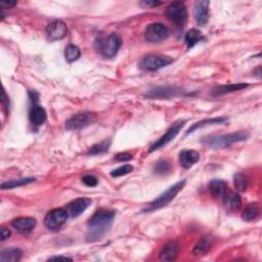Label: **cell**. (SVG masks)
<instances>
[{"label":"cell","mask_w":262,"mask_h":262,"mask_svg":"<svg viewBox=\"0 0 262 262\" xmlns=\"http://www.w3.org/2000/svg\"><path fill=\"white\" fill-rule=\"evenodd\" d=\"M116 212L110 209H99L97 210L87 223L86 241L96 242L102 240L108 231H110Z\"/></svg>","instance_id":"6da1fadb"},{"label":"cell","mask_w":262,"mask_h":262,"mask_svg":"<svg viewBox=\"0 0 262 262\" xmlns=\"http://www.w3.org/2000/svg\"><path fill=\"white\" fill-rule=\"evenodd\" d=\"M250 134L247 131H236L232 133H228L223 135H212V137H208L203 139L202 142L206 147L219 150V149H227L231 147L232 144L237 142L245 141L249 139Z\"/></svg>","instance_id":"7a4b0ae2"},{"label":"cell","mask_w":262,"mask_h":262,"mask_svg":"<svg viewBox=\"0 0 262 262\" xmlns=\"http://www.w3.org/2000/svg\"><path fill=\"white\" fill-rule=\"evenodd\" d=\"M186 184V179H183L180 182L176 183L172 186H170L166 192L163 194H161L158 198H156L155 200L149 203L146 207L143 208V212H153L161 209V208L166 207L171 201L174 200V198L178 195V193L182 191L184 186Z\"/></svg>","instance_id":"3957f363"},{"label":"cell","mask_w":262,"mask_h":262,"mask_svg":"<svg viewBox=\"0 0 262 262\" xmlns=\"http://www.w3.org/2000/svg\"><path fill=\"white\" fill-rule=\"evenodd\" d=\"M97 50L101 52V55L106 59H112L118 53L122 45V40L118 34L112 33L107 37L97 40Z\"/></svg>","instance_id":"277c9868"},{"label":"cell","mask_w":262,"mask_h":262,"mask_svg":"<svg viewBox=\"0 0 262 262\" xmlns=\"http://www.w3.org/2000/svg\"><path fill=\"white\" fill-rule=\"evenodd\" d=\"M96 117L92 112H81L74 116L66 122V129L69 131H76L83 129L87 126L95 122Z\"/></svg>","instance_id":"5b68a950"},{"label":"cell","mask_w":262,"mask_h":262,"mask_svg":"<svg viewBox=\"0 0 262 262\" xmlns=\"http://www.w3.org/2000/svg\"><path fill=\"white\" fill-rule=\"evenodd\" d=\"M69 217V214L66 210V208H57L49 211L44 217V225L45 228L57 231L64 225Z\"/></svg>","instance_id":"8992f818"},{"label":"cell","mask_w":262,"mask_h":262,"mask_svg":"<svg viewBox=\"0 0 262 262\" xmlns=\"http://www.w3.org/2000/svg\"><path fill=\"white\" fill-rule=\"evenodd\" d=\"M184 95H187L185 90L176 86H158L150 89L146 93V96L148 98L153 99H169Z\"/></svg>","instance_id":"52a82bcc"},{"label":"cell","mask_w":262,"mask_h":262,"mask_svg":"<svg viewBox=\"0 0 262 262\" xmlns=\"http://www.w3.org/2000/svg\"><path fill=\"white\" fill-rule=\"evenodd\" d=\"M172 62H173V60H172V58H170V57L149 55L141 60L140 64H139V68L143 71H149V72L158 71L162 68L170 65Z\"/></svg>","instance_id":"ba28073f"},{"label":"cell","mask_w":262,"mask_h":262,"mask_svg":"<svg viewBox=\"0 0 262 262\" xmlns=\"http://www.w3.org/2000/svg\"><path fill=\"white\" fill-rule=\"evenodd\" d=\"M170 31L167 27L161 23H154L148 26L144 32V38L150 43H159L169 37Z\"/></svg>","instance_id":"9c48e42d"},{"label":"cell","mask_w":262,"mask_h":262,"mask_svg":"<svg viewBox=\"0 0 262 262\" xmlns=\"http://www.w3.org/2000/svg\"><path fill=\"white\" fill-rule=\"evenodd\" d=\"M185 125V120H179L175 122L172 126H170L169 129L166 131V133L164 135H162V137L155 143L152 144L149 149V152L150 153L155 152L161 148L165 147L166 144H168L170 141H172L177 137L179 131L184 128Z\"/></svg>","instance_id":"30bf717a"},{"label":"cell","mask_w":262,"mask_h":262,"mask_svg":"<svg viewBox=\"0 0 262 262\" xmlns=\"http://www.w3.org/2000/svg\"><path fill=\"white\" fill-rule=\"evenodd\" d=\"M166 15L179 28H183L187 19L186 7L183 2H172L166 8Z\"/></svg>","instance_id":"8fae6325"},{"label":"cell","mask_w":262,"mask_h":262,"mask_svg":"<svg viewBox=\"0 0 262 262\" xmlns=\"http://www.w3.org/2000/svg\"><path fill=\"white\" fill-rule=\"evenodd\" d=\"M92 200L88 198H78L75 199L74 201L70 202L66 206V210L69 214V217L71 218H76L78 216L82 214L87 208L92 205Z\"/></svg>","instance_id":"7c38bea8"},{"label":"cell","mask_w":262,"mask_h":262,"mask_svg":"<svg viewBox=\"0 0 262 262\" xmlns=\"http://www.w3.org/2000/svg\"><path fill=\"white\" fill-rule=\"evenodd\" d=\"M67 32L68 28L66 24L60 20L51 22L46 28L47 39L50 41H57L62 39L67 35Z\"/></svg>","instance_id":"4fadbf2b"},{"label":"cell","mask_w":262,"mask_h":262,"mask_svg":"<svg viewBox=\"0 0 262 262\" xmlns=\"http://www.w3.org/2000/svg\"><path fill=\"white\" fill-rule=\"evenodd\" d=\"M209 1H199L195 5L194 15L199 26H205L209 20Z\"/></svg>","instance_id":"5bb4252c"},{"label":"cell","mask_w":262,"mask_h":262,"mask_svg":"<svg viewBox=\"0 0 262 262\" xmlns=\"http://www.w3.org/2000/svg\"><path fill=\"white\" fill-rule=\"evenodd\" d=\"M200 160V155L194 150H184L179 154V163L185 169H189Z\"/></svg>","instance_id":"9a60e30c"},{"label":"cell","mask_w":262,"mask_h":262,"mask_svg":"<svg viewBox=\"0 0 262 262\" xmlns=\"http://www.w3.org/2000/svg\"><path fill=\"white\" fill-rule=\"evenodd\" d=\"M179 252V244L175 241H170L160 252V260L162 261H174L177 258Z\"/></svg>","instance_id":"2e32d148"},{"label":"cell","mask_w":262,"mask_h":262,"mask_svg":"<svg viewBox=\"0 0 262 262\" xmlns=\"http://www.w3.org/2000/svg\"><path fill=\"white\" fill-rule=\"evenodd\" d=\"M29 119L33 125L40 126L46 121L47 115L41 106L37 105V103H33L29 112Z\"/></svg>","instance_id":"e0dca14e"},{"label":"cell","mask_w":262,"mask_h":262,"mask_svg":"<svg viewBox=\"0 0 262 262\" xmlns=\"http://www.w3.org/2000/svg\"><path fill=\"white\" fill-rule=\"evenodd\" d=\"M12 225L20 233L28 234L36 227V220L31 217H20L15 219Z\"/></svg>","instance_id":"ac0fdd59"},{"label":"cell","mask_w":262,"mask_h":262,"mask_svg":"<svg viewBox=\"0 0 262 262\" xmlns=\"http://www.w3.org/2000/svg\"><path fill=\"white\" fill-rule=\"evenodd\" d=\"M249 86L247 83H236V84H227V85H220L212 89L211 95L213 96H220L223 94H228L231 92H239V90H243Z\"/></svg>","instance_id":"d6986e66"},{"label":"cell","mask_w":262,"mask_h":262,"mask_svg":"<svg viewBox=\"0 0 262 262\" xmlns=\"http://www.w3.org/2000/svg\"><path fill=\"white\" fill-rule=\"evenodd\" d=\"M223 203L228 211H237L242 206V199L239 194L234 192L227 193L223 197Z\"/></svg>","instance_id":"ffe728a7"},{"label":"cell","mask_w":262,"mask_h":262,"mask_svg":"<svg viewBox=\"0 0 262 262\" xmlns=\"http://www.w3.org/2000/svg\"><path fill=\"white\" fill-rule=\"evenodd\" d=\"M208 188H209V191L211 193V195L214 198H223L224 195L227 194V183L224 182L222 179H213L210 182L209 185H208Z\"/></svg>","instance_id":"44dd1931"},{"label":"cell","mask_w":262,"mask_h":262,"mask_svg":"<svg viewBox=\"0 0 262 262\" xmlns=\"http://www.w3.org/2000/svg\"><path fill=\"white\" fill-rule=\"evenodd\" d=\"M23 252L19 248H6L0 253V261L1 262H16L20 261Z\"/></svg>","instance_id":"7402d4cb"},{"label":"cell","mask_w":262,"mask_h":262,"mask_svg":"<svg viewBox=\"0 0 262 262\" xmlns=\"http://www.w3.org/2000/svg\"><path fill=\"white\" fill-rule=\"evenodd\" d=\"M211 245H212V238L209 236L203 237L200 241L196 244V246L193 249V254L199 255V256L206 255L207 253L209 252Z\"/></svg>","instance_id":"603a6c76"},{"label":"cell","mask_w":262,"mask_h":262,"mask_svg":"<svg viewBox=\"0 0 262 262\" xmlns=\"http://www.w3.org/2000/svg\"><path fill=\"white\" fill-rule=\"evenodd\" d=\"M260 215V208L258 204L252 203L249 204L242 213V218L245 221L256 220Z\"/></svg>","instance_id":"cb8c5ba5"},{"label":"cell","mask_w":262,"mask_h":262,"mask_svg":"<svg viewBox=\"0 0 262 262\" xmlns=\"http://www.w3.org/2000/svg\"><path fill=\"white\" fill-rule=\"evenodd\" d=\"M228 120V118H225V117H216V118H212V119H206V120H202L198 123H195L194 125H192V127L188 129V131L186 132L187 134H191L192 132L196 131L197 129H200L202 127H205V126H209V125H217V124H222L225 121Z\"/></svg>","instance_id":"d4e9b609"},{"label":"cell","mask_w":262,"mask_h":262,"mask_svg":"<svg viewBox=\"0 0 262 262\" xmlns=\"http://www.w3.org/2000/svg\"><path fill=\"white\" fill-rule=\"evenodd\" d=\"M203 39H204V36L202 35V32L200 30H198V29H191V30H189L186 33L185 38V44H186V46H187L188 49L194 47L197 43H199Z\"/></svg>","instance_id":"484cf974"},{"label":"cell","mask_w":262,"mask_h":262,"mask_svg":"<svg viewBox=\"0 0 262 262\" xmlns=\"http://www.w3.org/2000/svg\"><path fill=\"white\" fill-rule=\"evenodd\" d=\"M34 180H35V178H33V177H27V178H21V179H15V180H10V182L3 183L1 185V188L2 189H12V188H15V187L24 186L26 185H29V184L33 183Z\"/></svg>","instance_id":"4316f807"},{"label":"cell","mask_w":262,"mask_h":262,"mask_svg":"<svg viewBox=\"0 0 262 262\" xmlns=\"http://www.w3.org/2000/svg\"><path fill=\"white\" fill-rule=\"evenodd\" d=\"M81 56V51L78 46L74 44H69L65 49V58L69 62L77 61Z\"/></svg>","instance_id":"83f0119b"},{"label":"cell","mask_w":262,"mask_h":262,"mask_svg":"<svg viewBox=\"0 0 262 262\" xmlns=\"http://www.w3.org/2000/svg\"><path fill=\"white\" fill-rule=\"evenodd\" d=\"M110 146H111L110 139L104 140L102 142L94 144V146L90 148L88 151V154L89 155H99V154H103V153H106V152L109 151Z\"/></svg>","instance_id":"f1b7e54d"},{"label":"cell","mask_w":262,"mask_h":262,"mask_svg":"<svg viewBox=\"0 0 262 262\" xmlns=\"http://www.w3.org/2000/svg\"><path fill=\"white\" fill-rule=\"evenodd\" d=\"M233 185L239 192H245L248 187V178L243 173H236L233 176Z\"/></svg>","instance_id":"f546056e"},{"label":"cell","mask_w":262,"mask_h":262,"mask_svg":"<svg viewBox=\"0 0 262 262\" xmlns=\"http://www.w3.org/2000/svg\"><path fill=\"white\" fill-rule=\"evenodd\" d=\"M170 169H171V166L167 160H160L159 162H157L155 167H154V171H155V173L159 174V175H163V174L169 172Z\"/></svg>","instance_id":"4dcf8cb0"},{"label":"cell","mask_w":262,"mask_h":262,"mask_svg":"<svg viewBox=\"0 0 262 262\" xmlns=\"http://www.w3.org/2000/svg\"><path fill=\"white\" fill-rule=\"evenodd\" d=\"M132 171H133V167L131 165H123V166H120L119 168L113 170L111 172V175L113 177H120V176L129 174L130 172H132Z\"/></svg>","instance_id":"1f68e13d"},{"label":"cell","mask_w":262,"mask_h":262,"mask_svg":"<svg viewBox=\"0 0 262 262\" xmlns=\"http://www.w3.org/2000/svg\"><path fill=\"white\" fill-rule=\"evenodd\" d=\"M82 183L86 185V186H89V187H94L97 185L98 184V179L96 176L92 175V174H87V175H84L82 177Z\"/></svg>","instance_id":"d6a6232c"},{"label":"cell","mask_w":262,"mask_h":262,"mask_svg":"<svg viewBox=\"0 0 262 262\" xmlns=\"http://www.w3.org/2000/svg\"><path fill=\"white\" fill-rule=\"evenodd\" d=\"M1 104L3 107V110L5 112V114L7 115L8 112H10V99H8V96L6 95L5 90H2V98H1Z\"/></svg>","instance_id":"836d02e7"},{"label":"cell","mask_w":262,"mask_h":262,"mask_svg":"<svg viewBox=\"0 0 262 262\" xmlns=\"http://www.w3.org/2000/svg\"><path fill=\"white\" fill-rule=\"evenodd\" d=\"M132 158H133L132 155L129 153H120L116 156L115 159H116V161H118V162H124V161H129Z\"/></svg>","instance_id":"e575fe53"},{"label":"cell","mask_w":262,"mask_h":262,"mask_svg":"<svg viewBox=\"0 0 262 262\" xmlns=\"http://www.w3.org/2000/svg\"><path fill=\"white\" fill-rule=\"evenodd\" d=\"M12 236V231L5 228L1 229V241H5Z\"/></svg>","instance_id":"d590c367"},{"label":"cell","mask_w":262,"mask_h":262,"mask_svg":"<svg viewBox=\"0 0 262 262\" xmlns=\"http://www.w3.org/2000/svg\"><path fill=\"white\" fill-rule=\"evenodd\" d=\"M16 5V2L15 1H1L0 2V6H2V7H5V8H11L13 6Z\"/></svg>","instance_id":"8d00e7d4"},{"label":"cell","mask_w":262,"mask_h":262,"mask_svg":"<svg viewBox=\"0 0 262 262\" xmlns=\"http://www.w3.org/2000/svg\"><path fill=\"white\" fill-rule=\"evenodd\" d=\"M141 4L146 7H154V6L160 5L161 2H159V1H144V2H141Z\"/></svg>","instance_id":"74e56055"},{"label":"cell","mask_w":262,"mask_h":262,"mask_svg":"<svg viewBox=\"0 0 262 262\" xmlns=\"http://www.w3.org/2000/svg\"><path fill=\"white\" fill-rule=\"evenodd\" d=\"M49 260H62V261H66V260H73L71 257H67V256H56V257H50Z\"/></svg>","instance_id":"f35d334b"}]
</instances>
